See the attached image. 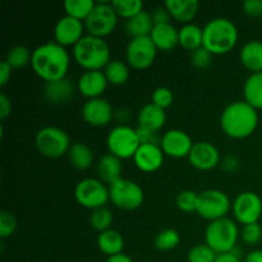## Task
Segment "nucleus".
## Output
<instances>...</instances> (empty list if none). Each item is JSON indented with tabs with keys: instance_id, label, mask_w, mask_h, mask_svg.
I'll use <instances>...</instances> for the list:
<instances>
[{
	"instance_id": "obj_1",
	"label": "nucleus",
	"mask_w": 262,
	"mask_h": 262,
	"mask_svg": "<svg viewBox=\"0 0 262 262\" xmlns=\"http://www.w3.org/2000/svg\"><path fill=\"white\" fill-rule=\"evenodd\" d=\"M71 66V55L67 48L55 41L41 43L32 50L31 67L33 72L45 82L66 78Z\"/></svg>"
},
{
	"instance_id": "obj_2",
	"label": "nucleus",
	"mask_w": 262,
	"mask_h": 262,
	"mask_svg": "<svg viewBox=\"0 0 262 262\" xmlns=\"http://www.w3.org/2000/svg\"><path fill=\"white\" fill-rule=\"evenodd\" d=\"M258 125V113L245 100L233 101L220 115V127L233 140H245L252 136Z\"/></svg>"
},
{
	"instance_id": "obj_3",
	"label": "nucleus",
	"mask_w": 262,
	"mask_h": 262,
	"mask_svg": "<svg viewBox=\"0 0 262 262\" xmlns=\"http://www.w3.org/2000/svg\"><path fill=\"white\" fill-rule=\"evenodd\" d=\"M204 46L212 55H223L235 48L239 37L238 27L233 20L225 17L212 18L202 27Z\"/></svg>"
},
{
	"instance_id": "obj_4",
	"label": "nucleus",
	"mask_w": 262,
	"mask_h": 262,
	"mask_svg": "<svg viewBox=\"0 0 262 262\" xmlns=\"http://www.w3.org/2000/svg\"><path fill=\"white\" fill-rule=\"evenodd\" d=\"M73 58L84 71H102L112 60V53L104 38L87 33L73 46Z\"/></svg>"
},
{
	"instance_id": "obj_5",
	"label": "nucleus",
	"mask_w": 262,
	"mask_h": 262,
	"mask_svg": "<svg viewBox=\"0 0 262 262\" xmlns=\"http://www.w3.org/2000/svg\"><path fill=\"white\" fill-rule=\"evenodd\" d=\"M239 238L241 230L237 222L230 217H223L215 222H210L205 230V243L217 255L232 252L234 248H237V242Z\"/></svg>"
},
{
	"instance_id": "obj_6",
	"label": "nucleus",
	"mask_w": 262,
	"mask_h": 262,
	"mask_svg": "<svg viewBox=\"0 0 262 262\" xmlns=\"http://www.w3.org/2000/svg\"><path fill=\"white\" fill-rule=\"evenodd\" d=\"M35 145L42 156L58 159L68 154L72 143L66 130L54 125H46L36 133Z\"/></svg>"
},
{
	"instance_id": "obj_7",
	"label": "nucleus",
	"mask_w": 262,
	"mask_h": 262,
	"mask_svg": "<svg viewBox=\"0 0 262 262\" xmlns=\"http://www.w3.org/2000/svg\"><path fill=\"white\" fill-rule=\"evenodd\" d=\"M141 146L137 129L128 124H118L112 128L106 137V147L109 154L120 160L133 159Z\"/></svg>"
},
{
	"instance_id": "obj_8",
	"label": "nucleus",
	"mask_w": 262,
	"mask_h": 262,
	"mask_svg": "<svg viewBox=\"0 0 262 262\" xmlns=\"http://www.w3.org/2000/svg\"><path fill=\"white\" fill-rule=\"evenodd\" d=\"M110 202L115 207L124 211H133L141 207L145 201V192L142 187L135 181L120 178L109 186Z\"/></svg>"
},
{
	"instance_id": "obj_9",
	"label": "nucleus",
	"mask_w": 262,
	"mask_h": 262,
	"mask_svg": "<svg viewBox=\"0 0 262 262\" xmlns=\"http://www.w3.org/2000/svg\"><path fill=\"white\" fill-rule=\"evenodd\" d=\"M74 199L82 207L96 210L110 201L109 186L99 178H84L76 184Z\"/></svg>"
},
{
	"instance_id": "obj_10",
	"label": "nucleus",
	"mask_w": 262,
	"mask_h": 262,
	"mask_svg": "<svg viewBox=\"0 0 262 262\" xmlns=\"http://www.w3.org/2000/svg\"><path fill=\"white\" fill-rule=\"evenodd\" d=\"M118 18L112 2H96L94 9L84 20V28L89 35L104 38L114 32L118 26Z\"/></svg>"
},
{
	"instance_id": "obj_11",
	"label": "nucleus",
	"mask_w": 262,
	"mask_h": 262,
	"mask_svg": "<svg viewBox=\"0 0 262 262\" xmlns=\"http://www.w3.org/2000/svg\"><path fill=\"white\" fill-rule=\"evenodd\" d=\"M232 210V201L224 191L220 189H206L199 193L196 212L205 220H215L227 217Z\"/></svg>"
},
{
	"instance_id": "obj_12",
	"label": "nucleus",
	"mask_w": 262,
	"mask_h": 262,
	"mask_svg": "<svg viewBox=\"0 0 262 262\" xmlns=\"http://www.w3.org/2000/svg\"><path fill=\"white\" fill-rule=\"evenodd\" d=\"M232 212L234 215L235 222L242 225L260 223L262 199L256 192H241L232 201Z\"/></svg>"
},
{
	"instance_id": "obj_13",
	"label": "nucleus",
	"mask_w": 262,
	"mask_h": 262,
	"mask_svg": "<svg viewBox=\"0 0 262 262\" xmlns=\"http://www.w3.org/2000/svg\"><path fill=\"white\" fill-rule=\"evenodd\" d=\"M158 51V48L152 42L150 36L130 38L125 49L127 64L135 69L150 68L155 61Z\"/></svg>"
},
{
	"instance_id": "obj_14",
	"label": "nucleus",
	"mask_w": 262,
	"mask_h": 262,
	"mask_svg": "<svg viewBox=\"0 0 262 262\" xmlns=\"http://www.w3.org/2000/svg\"><path fill=\"white\" fill-rule=\"evenodd\" d=\"M193 145L191 136L182 129L166 130L160 141V147L165 156L174 159L188 158Z\"/></svg>"
},
{
	"instance_id": "obj_15",
	"label": "nucleus",
	"mask_w": 262,
	"mask_h": 262,
	"mask_svg": "<svg viewBox=\"0 0 262 262\" xmlns=\"http://www.w3.org/2000/svg\"><path fill=\"white\" fill-rule=\"evenodd\" d=\"M187 159L193 168L207 171L220 165L222 155H220L219 148L214 143L209 141H199V142H194Z\"/></svg>"
},
{
	"instance_id": "obj_16",
	"label": "nucleus",
	"mask_w": 262,
	"mask_h": 262,
	"mask_svg": "<svg viewBox=\"0 0 262 262\" xmlns=\"http://www.w3.org/2000/svg\"><path fill=\"white\" fill-rule=\"evenodd\" d=\"M115 117L112 104L104 97L90 99L82 106V118L92 127H105Z\"/></svg>"
},
{
	"instance_id": "obj_17",
	"label": "nucleus",
	"mask_w": 262,
	"mask_h": 262,
	"mask_svg": "<svg viewBox=\"0 0 262 262\" xmlns=\"http://www.w3.org/2000/svg\"><path fill=\"white\" fill-rule=\"evenodd\" d=\"M84 22L66 14L55 23L54 41L64 48L74 46L84 36Z\"/></svg>"
},
{
	"instance_id": "obj_18",
	"label": "nucleus",
	"mask_w": 262,
	"mask_h": 262,
	"mask_svg": "<svg viewBox=\"0 0 262 262\" xmlns=\"http://www.w3.org/2000/svg\"><path fill=\"white\" fill-rule=\"evenodd\" d=\"M164 158L165 154L161 150L160 143H141L133 161L143 173H154L163 166Z\"/></svg>"
},
{
	"instance_id": "obj_19",
	"label": "nucleus",
	"mask_w": 262,
	"mask_h": 262,
	"mask_svg": "<svg viewBox=\"0 0 262 262\" xmlns=\"http://www.w3.org/2000/svg\"><path fill=\"white\" fill-rule=\"evenodd\" d=\"M107 79L102 71H84L77 81V90L82 96L90 99L101 97L107 87Z\"/></svg>"
},
{
	"instance_id": "obj_20",
	"label": "nucleus",
	"mask_w": 262,
	"mask_h": 262,
	"mask_svg": "<svg viewBox=\"0 0 262 262\" xmlns=\"http://www.w3.org/2000/svg\"><path fill=\"white\" fill-rule=\"evenodd\" d=\"M138 127L147 129L152 133H158L164 128L166 123V113L161 107L156 106L152 102L146 104L138 112Z\"/></svg>"
},
{
	"instance_id": "obj_21",
	"label": "nucleus",
	"mask_w": 262,
	"mask_h": 262,
	"mask_svg": "<svg viewBox=\"0 0 262 262\" xmlns=\"http://www.w3.org/2000/svg\"><path fill=\"white\" fill-rule=\"evenodd\" d=\"M150 38L158 50L170 51L179 45V30L170 23L155 25L150 33Z\"/></svg>"
},
{
	"instance_id": "obj_22",
	"label": "nucleus",
	"mask_w": 262,
	"mask_h": 262,
	"mask_svg": "<svg viewBox=\"0 0 262 262\" xmlns=\"http://www.w3.org/2000/svg\"><path fill=\"white\" fill-rule=\"evenodd\" d=\"M96 171L97 178L104 182L105 184L110 186V184L115 183L120 178H123L122 160L117 156L112 155V154H105L97 161Z\"/></svg>"
},
{
	"instance_id": "obj_23",
	"label": "nucleus",
	"mask_w": 262,
	"mask_h": 262,
	"mask_svg": "<svg viewBox=\"0 0 262 262\" xmlns=\"http://www.w3.org/2000/svg\"><path fill=\"white\" fill-rule=\"evenodd\" d=\"M164 5L169 10L173 19L184 25L191 23L200 9L199 0H166Z\"/></svg>"
},
{
	"instance_id": "obj_24",
	"label": "nucleus",
	"mask_w": 262,
	"mask_h": 262,
	"mask_svg": "<svg viewBox=\"0 0 262 262\" xmlns=\"http://www.w3.org/2000/svg\"><path fill=\"white\" fill-rule=\"evenodd\" d=\"M239 60L251 73L262 72V41L251 40L246 42L241 49Z\"/></svg>"
},
{
	"instance_id": "obj_25",
	"label": "nucleus",
	"mask_w": 262,
	"mask_h": 262,
	"mask_svg": "<svg viewBox=\"0 0 262 262\" xmlns=\"http://www.w3.org/2000/svg\"><path fill=\"white\" fill-rule=\"evenodd\" d=\"M74 87L69 79L61 78L58 81L46 82L43 86V96L53 104H63L73 96Z\"/></svg>"
},
{
	"instance_id": "obj_26",
	"label": "nucleus",
	"mask_w": 262,
	"mask_h": 262,
	"mask_svg": "<svg viewBox=\"0 0 262 262\" xmlns=\"http://www.w3.org/2000/svg\"><path fill=\"white\" fill-rule=\"evenodd\" d=\"M154 26L155 25H154L151 13L143 9L142 12L136 14L135 17L125 20L124 30L130 36V38L146 37V36H150Z\"/></svg>"
},
{
	"instance_id": "obj_27",
	"label": "nucleus",
	"mask_w": 262,
	"mask_h": 262,
	"mask_svg": "<svg viewBox=\"0 0 262 262\" xmlns=\"http://www.w3.org/2000/svg\"><path fill=\"white\" fill-rule=\"evenodd\" d=\"M97 248L100 250V252L106 255L107 257L123 253V248H124L123 235L115 229H109L99 233V237H97Z\"/></svg>"
},
{
	"instance_id": "obj_28",
	"label": "nucleus",
	"mask_w": 262,
	"mask_h": 262,
	"mask_svg": "<svg viewBox=\"0 0 262 262\" xmlns=\"http://www.w3.org/2000/svg\"><path fill=\"white\" fill-rule=\"evenodd\" d=\"M67 155H68L72 166L78 170H86V169L91 168L92 163H94V151L86 143H72Z\"/></svg>"
},
{
	"instance_id": "obj_29",
	"label": "nucleus",
	"mask_w": 262,
	"mask_h": 262,
	"mask_svg": "<svg viewBox=\"0 0 262 262\" xmlns=\"http://www.w3.org/2000/svg\"><path fill=\"white\" fill-rule=\"evenodd\" d=\"M204 43V30L194 23H187L179 28V45L186 50L192 51L200 49Z\"/></svg>"
},
{
	"instance_id": "obj_30",
	"label": "nucleus",
	"mask_w": 262,
	"mask_h": 262,
	"mask_svg": "<svg viewBox=\"0 0 262 262\" xmlns=\"http://www.w3.org/2000/svg\"><path fill=\"white\" fill-rule=\"evenodd\" d=\"M243 96L256 110L262 109V72L251 73L243 84Z\"/></svg>"
},
{
	"instance_id": "obj_31",
	"label": "nucleus",
	"mask_w": 262,
	"mask_h": 262,
	"mask_svg": "<svg viewBox=\"0 0 262 262\" xmlns=\"http://www.w3.org/2000/svg\"><path fill=\"white\" fill-rule=\"evenodd\" d=\"M107 83L113 86H122L129 78V66L122 60H110L109 64L102 69Z\"/></svg>"
},
{
	"instance_id": "obj_32",
	"label": "nucleus",
	"mask_w": 262,
	"mask_h": 262,
	"mask_svg": "<svg viewBox=\"0 0 262 262\" xmlns=\"http://www.w3.org/2000/svg\"><path fill=\"white\" fill-rule=\"evenodd\" d=\"M95 4H96V2H94V0H67V2H64L63 7L67 15L84 22L91 10L94 9Z\"/></svg>"
},
{
	"instance_id": "obj_33",
	"label": "nucleus",
	"mask_w": 262,
	"mask_h": 262,
	"mask_svg": "<svg viewBox=\"0 0 262 262\" xmlns=\"http://www.w3.org/2000/svg\"><path fill=\"white\" fill-rule=\"evenodd\" d=\"M32 59V51L26 48L25 45H14L9 49L5 56V61L12 67L13 69H19L31 64Z\"/></svg>"
},
{
	"instance_id": "obj_34",
	"label": "nucleus",
	"mask_w": 262,
	"mask_h": 262,
	"mask_svg": "<svg viewBox=\"0 0 262 262\" xmlns=\"http://www.w3.org/2000/svg\"><path fill=\"white\" fill-rule=\"evenodd\" d=\"M181 243V234L176 229H163L156 234L154 239V246L156 250L168 252V251L177 248Z\"/></svg>"
},
{
	"instance_id": "obj_35",
	"label": "nucleus",
	"mask_w": 262,
	"mask_h": 262,
	"mask_svg": "<svg viewBox=\"0 0 262 262\" xmlns=\"http://www.w3.org/2000/svg\"><path fill=\"white\" fill-rule=\"evenodd\" d=\"M113 220H114V216H113L112 210L107 209L106 206L92 210L90 215V224L99 233L112 229Z\"/></svg>"
},
{
	"instance_id": "obj_36",
	"label": "nucleus",
	"mask_w": 262,
	"mask_h": 262,
	"mask_svg": "<svg viewBox=\"0 0 262 262\" xmlns=\"http://www.w3.org/2000/svg\"><path fill=\"white\" fill-rule=\"evenodd\" d=\"M112 5L118 17L124 18L125 20L143 10V3L141 0H113Z\"/></svg>"
},
{
	"instance_id": "obj_37",
	"label": "nucleus",
	"mask_w": 262,
	"mask_h": 262,
	"mask_svg": "<svg viewBox=\"0 0 262 262\" xmlns=\"http://www.w3.org/2000/svg\"><path fill=\"white\" fill-rule=\"evenodd\" d=\"M217 253L210 248L206 243H200L193 246L188 251L187 261L188 262H215Z\"/></svg>"
},
{
	"instance_id": "obj_38",
	"label": "nucleus",
	"mask_w": 262,
	"mask_h": 262,
	"mask_svg": "<svg viewBox=\"0 0 262 262\" xmlns=\"http://www.w3.org/2000/svg\"><path fill=\"white\" fill-rule=\"evenodd\" d=\"M197 202H199V193L194 191H191V189L181 191L176 199L177 207L182 212H187V214L196 212Z\"/></svg>"
},
{
	"instance_id": "obj_39",
	"label": "nucleus",
	"mask_w": 262,
	"mask_h": 262,
	"mask_svg": "<svg viewBox=\"0 0 262 262\" xmlns=\"http://www.w3.org/2000/svg\"><path fill=\"white\" fill-rule=\"evenodd\" d=\"M17 217L10 211H2L0 212V237L2 239L12 237L17 230Z\"/></svg>"
},
{
	"instance_id": "obj_40",
	"label": "nucleus",
	"mask_w": 262,
	"mask_h": 262,
	"mask_svg": "<svg viewBox=\"0 0 262 262\" xmlns=\"http://www.w3.org/2000/svg\"><path fill=\"white\" fill-rule=\"evenodd\" d=\"M241 239L246 245L250 246H255L260 243L262 239V227L260 223L243 225V228L241 229Z\"/></svg>"
},
{
	"instance_id": "obj_41",
	"label": "nucleus",
	"mask_w": 262,
	"mask_h": 262,
	"mask_svg": "<svg viewBox=\"0 0 262 262\" xmlns=\"http://www.w3.org/2000/svg\"><path fill=\"white\" fill-rule=\"evenodd\" d=\"M151 102L164 110L168 109V107L171 106V104L174 102L173 91L165 86L158 87V89L154 90L152 96H151Z\"/></svg>"
},
{
	"instance_id": "obj_42",
	"label": "nucleus",
	"mask_w": 262,
	"mask_h": 262,
	"mask_svg": "<svg viewBox=\"0 0 262 262\" xmlns=\"http://www.w3.org/2000/svg\"><path fill=\"white\" fill-rule=\"evenodd\" d=\"M212 56L214 55L207 49L201 46L200 49L191 53V64L197 69H205L211 64Z\"/></svg>"
},
{
	"instance_id": "obj_43",
	"label": "nucleus",
	"mask_w": 262,
	"mask_h": 262,
	"mask_svg": "<svg viewBox=\"0 0 262 262\" xmlns=\"http://www.w3.org/2000/svg\"><path fill=\"white\" fill-rule=\"evenodd\" d=\"M151 17H152L154 25H164V23H170L171 15L169 13V10L166 9L165 5H161V7L155 8V9L151 12Z\"/></svg>"
},
{
	"instance_id": "obj_44",
	"label": "nucleus",
	"mask_w": 262,
	"mask_h": 262,
	"mask_svg": "<svg viewBox=\"0 0 262 262\" xmlns=\"http://www.w3.org/2000/svg\"><path fill=\"white\" fill-rule=\"evenodd\" d=\"M242 8L250 17H262V0H246Z\"/></svg>"
},
{
	"instance_id": "obj_45",
	"label": "nucleus",
	"mask_w": 262,
	"mask_h": 262,
	"mask_svg": "<svg viewBox=\"0 0 262 262\" xmlns=\"http://www.w3.org/2000/svg\"><path fill=\"white\" fill-rule=\"evenodd\" d=\"M220 166H222L223 170L228 171V173H233V171L239 168V159L235 155H227L220 161Z\"/></svg>"
},
{
	"instance_id": "obj_46",
	"label": "nucleus",
	"mask_w": 262,
	"mask_h": 262,
	"mask_svg": "<svg viewBox=\"0 0 262 262\" xmlns=\"http://www.w3.org/2000/svg\"><path fill=\"white\" fill-rule=\"evenodd\" d=\"M12 113V102L5 94L0 95V119L5 120Z\"/></svg>"
},
{
	"instance_id": "obj_47",
	"label": "nucleus",
	"mask_w": 262,
	"mask_h": 262,
	"mask_svg": "<svg viewBox=\"0 0 262 262\" xmlns=\"http://www.w3.org/2000/svg\"><path fill=\"white\" fill-rule=\"evenodd\" d=\"M215 262H242V256L239 255L237 248H234L232 252L220 253V255H217Z\"/></svg>"
},
{
	"instance_id": "obj_48",
	"label": "nucleus",
	"mask_w": 262,
	"mask_h": 262,
	"mask_svg": "<svg viewBox=\"0 0 262 262\" xmlns=\"http://www.w3.org/2000/svg\"><path fill=\"white\" fill-rule=\"evenodd\" d=\"M12 71L13 68L5 60L0 63V86L4 87L8 83V81L12 77Z\"/></svg>"
},
{
	"instance_id": "obj_49",
	"label": "nucleus",
	"mask_w": 262,
	"mask_h": 262,
	"mask_svg": "<svg viewBox=\"0 0 262 262\" xmlns=\"http://www.w3.org/2000/svg\"><path fill=\"white\" fill-rule=\"evenodd\" d=\"M137 135L138 138H140L141 143H158V140H156V133L150 132L147 129H143V128L137 127Z\"/></svg>"
},
{
	"instance_id": "obj_50",
	"label": "nucleus",
	"mask_w": 262,
	"mask_h": 262,
	"mask_svg": "<svg viewBox=\"0 0 262 262\" xmlns=\"http://www.w3.org/2000/svg\"><path fill=\"white\" fill-rule=\"evenodd\" d=\"M243 262H262V251L253 250L248 252L243 258Z\"/></svg>"
},
{
	"instance_id": "obj_51",
	"label": "nucleus",
	"mask_w": 262,
	"mask_h": 262,
	"mask_svg": "<svg viewBox=\"0 0 262 262\" xmlns=\"http://www.w3.org/2000/svg\"><path fill=\"white\" fill-rule=\"evenodd\" d=\"M105 262H135V261H133L129 256L125 255V253L123 252V253H119V255L110 256V257L106 258V261Z\"/></svg>"
}]
</instances>
